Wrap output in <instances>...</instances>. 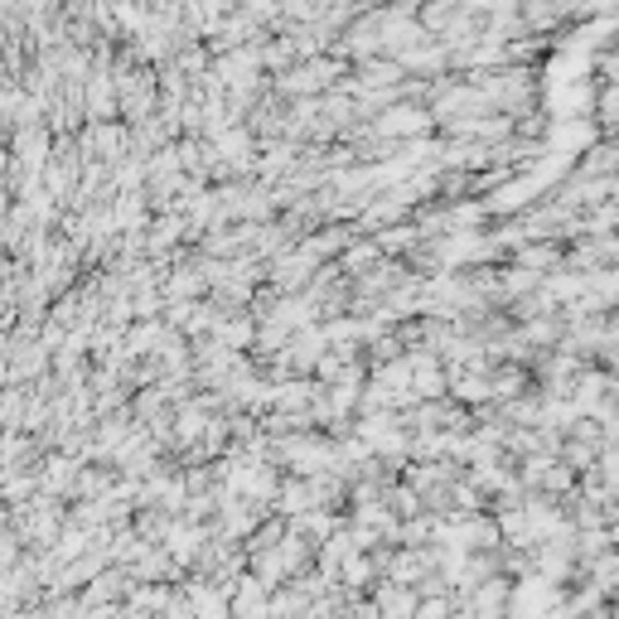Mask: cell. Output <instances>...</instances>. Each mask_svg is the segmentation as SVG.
<instances>
[{"mask_svg": "<svg viewBox=\"0 0 619 619\" xmlns=\"http://www.w3.org/2000/svg\"><path fill=\"white\" fill-rule=\"evenodd\" d=\"M373 610H378V619H412L416 615V591L412 585H397V581H382V585H373Z\"/></svg>", "mask_w": 619, "mask_h": 619, "instance_id": "obj_3", "label": "cell"}, {"mask_svg": "<svg viewBox=\"0 0 619 619\" xmlns=\"http://www.w3.org/2000/svg\"><path fill=\"white\" fill-rule=\"evenodd\" d=\"M131 585H136V581H131V571H127V567H117V571H107V567H103L93 581L83 585V595H78V600H83V605H121V600H127Z\"/></svg>", "mask_w": 619, "mask_h": 619, "instance_id": "obj_2", "label": "cell"}, {"mask_svg": "<svg viewBox=\"0 0 619 619\" xmlns=\"http://www.w3.org/2000/svg\"><path fill=\"white\" fill-rule=\"evenodd\" d=\"M455 595L441 591V595H416V615L412 619H450V610H455Z\"/></svg>", "mask_w": 619, "mask_h": 619, "instance_id": "obj_4", "label": "cell"}, {"mask_svg": "<svg viewBox=\"0 0 619 619\" xmlns=\"http://www.w3.org/2000/svg\"><path fill=\"white\" fill-rule=\"evenodd\" d=\"M509 600H513V585L503 571H493V576H484L475 591L465 595V605L475 610V619H503V610H509Z\"/></svg>", "mask_w": 619, "mask_h": 619, "instance_id": "obj_1", "label": "cell"}, {"mask_svg": "<svg viewBox=\"0 0 619 619\" xmlns=\"http://www.w3.org/2000/svg\"><path fill=\"white\" fill-rule=\"evenodd\" d=\"M155 619H194V605H189V600H184V595H179V591H175V595H170V600H165V610H160V615H155Z\"/></svg>", "mask_w": 619, "mask_h": 619, "instance_id": "obj_5", "label": "cell"}]
</instances>
